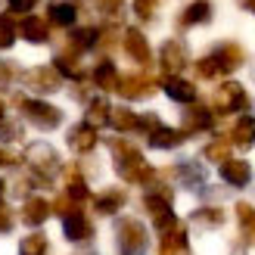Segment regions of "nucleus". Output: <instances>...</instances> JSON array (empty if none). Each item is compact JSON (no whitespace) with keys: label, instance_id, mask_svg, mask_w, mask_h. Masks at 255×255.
Masks as SVG:
<instances>
[{"label":"nucleus","instance_id":"nucleus-28","mask_svg":"<svg viewBox=\"0 0 255 255\" xmlns=\"http://www.w3.org/2000/svg\"><path fill=\"white\" fill-rule=\"evenodd\" d=\"M94 84L100 87V91H116L119 72H116V66H112L109 59H100V62H97V69H94Z\"/></svg>","mask_w":255,"mask_h":255},{"label":"nucleus","instance_id":"nucleus-29","mask_svg":"<svg viewBox=\"0 0 255 255\" xmlns=\"http://www.w3.org/2000/svg\"><path fill=\"white\" fill-rule=\"evenodd\" d=\"M109 103L103 97H97V100H91L87 103V112H84V125H91V128H103V125H109Z\"/></svg>","mask_w":255,"mask_h":255},{"label":"nucleus","instance_id":"nucleus-3","mask_svg":"<svg viewBox=\"0 0 255 255\" xmlns=\"http://www.w3.org/2000/svg\"><path fill=\"white\" fill-rule=\"evenodd\" d=\"M116 246H119V255H146V246H149L146 227L137 218H122L116 224Z\"/></svg>","mask_w":255,"mask_h":255},{"label":"nucleus","instance_id":"nucleus-17","mask_svg":"<svg viewBox=\"0 0 255 255\" xmlns=\"http://www.w3.org/2000/svg\"><path fill=\"white\" fill-rule=\"evenodd\" d=\"M50 202L41 199V196H28L25 199V206H22V221L28 224V227H41L47 218H50Z\"/></svg>","mask_w":255,"mask_h":255},{"label":"nucleus","instance_id":"nucleus-22","mask_svg":"<svg viewBox=\"0 0 255 255\" xmlns=\"http://www.w3.org/2000/svg\"><path fill=\"white\" fill-rule=\"evenodd\" d=\"M19 31H22V37L28 44H47L50 41V25L41 16H25L22 25H19Z\"/></svg>","mask_w":255,"mask_h":255},{"label":"nucleus","instance_id":"nucleus-14","mask_svg":"<svg viewBox=\"0 0 255 255\" xmlns=\"http://www.w3.org/2000/svg\"><path fill=\"white\" fill-rule=\"evenodd\" d=\"M78 19V6L72 0H53L47 6V25H59V28H69Z\"/></svg>","mask_w":255,"mask_h":255},{"label":"nucleus","instance_id":"nucleus-16","mask_svg":"<svg viewBox=\"0 0 255 255\" xmlns=\"http://www.w3.org/2000/svg\"><path fill=\"white\" fill-rule=\"evenodd\" d=\"M212 125H215L212 109H206V106H190L184 112V128H181V131L184 134H199V131H209Z\"/></svg>","mask_w":255,"mask_h":255},{"label":"nucleus","instance_id":"nucleus-38","mask_svg":"<svg viewBox=\"0 0 255 255\" xmlns=\"http://www.w3.org/2000/svg\"><path fill=\"white\" fill-rule=\"evenodd\" d=\"M156 0H134V12H137V19H143V22H152L156 19Z\"/></svg>","mask_w":255,"mask_h":255},{"label":"nucleus","instance_id":"nucleus-41","mask_svg":"<svg viewBox=\"0 0 255 255\" xmlns=\"http://www.w3.org/2000/svg\"><path fill=\"white\" fill-rule=\"evenodd\" d=\"M6 3H9V9H12V12H31L37 0H6Z\"/></svg>","mask_w":255,"mask_h":255},{"label":"nucleus","instance_id":"nucleus-45","mask_svg":"<svg viewBox=\"0 0 255 255\" xmlns=\"http://www.w3.org/2000/svg\"><path fill=\"white\" fill-rule=\"evenodd\" d=\"M3 196H6V184L0 181V206H3Z\"/></svg>","mask_w":255,"mask_h":255},{"label":"nucleus","instance_id":"nucleus-21","mask_svg":"<svg viewBox=\"0 0 255 255\" xmlns=\"http://www.w3.org/2000/svg\"><path fill=\"white\" fill-rule=\"evenodd\" d=\"M184 140H187V134L177 131V128H165V125H159L156 131H149V146H152V149H177Z\"/></svg>","mask_w":255,"mask_h":255},{"label":"nucleus","instance_id":"nucleus-4","mask_svg":"<svg viewBox=\"0 0 255 255\" xmlns=\"http://www.w3.org/2000/svg\"><path fill=\"white\" fill-rule=\"evenodd\" d=\"M16 106L22 109V116L28 119L37 131H56L62 125V109H56L53 103L44 100H28V97H16Z\"/></svg>","mask_w":255,"mask_h":255},{"label":"nucleus","instance_id":"nucleus-20","mask_svg":"<svg viewBox=\"0 0 255 255\" xmlns=\"http://www.w3.org/2000/svg\"><path fill=\"white\" fill-rule=\"evenodd\" d=\"M97 128H91V125H75L72 128V131H69V146L75 149V152H81V156H84V152H91L94 146H97Z\"/></svg>","mask_w":255,"mask_h":255},{"label":"nucleus","instance_id":"nucleus-1","mask_svg":"<svg viewBox=\"0 0 255 255\" xmlns=\"http://www.w3.org/2000/svg\"><path fill=\"white\" fill-rule=\"evenodd\" d=\"M109 152H112V159H116V171H119L122 181H128V184H152L156 181V171L149 168L143 152H140L131 140L112 137L109 140Z\"/></svg>","mask_w":255,"mask_h":255},{"label":"nucleus","instance_id":"nucleus-19","mask_svg":"<svg viewBox=\"0 0 255 255\" xmlns=\"http://www.w3.org/2000/svg\"><path fill=\"white\" fill-rule=\"evenodd\" d=\"M209 19H212V3L209 0H193L190 6H184L177 25H181V28H193V25H206Z\"/></svg>","mask_w":255,"mask_h":255},{"label":"nucleus","instance_id":"nucleus-8","mask_svg":"<svg viewBox=\"0 0 255 255\" xmlns=\"http://www.w3.org/2000/svg\"><path fill=\"white\" fill-rule=\"evenodd\" d=\"M159 66H162V72L168 75V78H174L177 72H184L187 69V47H184V41L168 37V41L162 44V50H159Z\"/></svg>","mask_w":255,"mask_h":255},{"label":"nucleus","instance_id":"nucleus-9","mask_svg":"<svg viewBox=\"0 0 255 255\" xmlns=\"http://www.w3.org/2000/svg\"><path fill=\"white\" fill-rule=\"evenodd\" d=\"M62 234H66L69 243L81 246V243H91L94 240V224L87 221V215L81 209H75V212H69L66 218H62Z\"/></svg>","mask_w":255,"mask_h":255},{"label":"nucleus","instance_id":"nucleus-18","mask_svg":"<svg viewBox=\"0 0 255 255\" xmlns=\"http://www.w3.org/2000/svg\"><path fill=\"white\" fill-rule=\"evenodd\" d=\"M125 202H128V193H125V190L109 187V190H103V193L94 196V209H97V215H116Z\"/></svg>","mask_w":255,"mask_h":255},{"label":"nucleus","instance_id":"nucleus-32","mask_svg":"<svg viewBox=\"0 0 255 255\" xmlns=\"http://www.w3.org/2000/svg\"><path fill=\"white\" fill-rule=\"evenodd\" d=\"M50 252V240L44 234H28L19 240V255H47Z\"/></svg>","mask_w":255,"mask_h":255},{"label":"nucleus","instance_id":"nucleus-2","mask_svg":"<svg viewBox=\"0 0 255 255\" xmlns=\"http://www.w3.org/2000/svg\"><path fill=\"white\" fill-rule=\"evenodd\" d=\"M25 165L31 168V174L37 177L41 184H50L53 177L59 174V168H62V162H59V152L50 146V143H44V140H37V143H28L25 146Z\"/></svg>","mask_w":255,"mask_h":255},{"label":"nucleus","instance_id":"nucleus-43","mask_svg":"<svg viewBox=\"0 0 255 255\" xmlns=\"http://www.w3.org/2000/svg\"><path fill=\"white\" fill-rule=\"evenodd\" d=\"M12 165H16V156L9 149H0V168H12Z\"/></svg>","mask_w":255,"mask_h":255},{"label":"nucleus","instance_id":"nucleus-48","mask_svg":"<svg viewBox=\"0 0 255 255\" xmlns=\"http://www.w3.org/2000/svg\"><path fill=\"white\" fill-rule=\"evenodd\" d=\"M156 3H162V0H156Z\"/></svg>","mask_w":255,"mask_h":255},{"label":"nucleus","instance_id":"nucleus-36","mask_svg":"<svg viewBox=\"0 0 255 255\" xmlns=\"http://www.w3.org/2000/svg\"><path fill=\"white\" fill-rule=\"evenodd\" d=\"M196 75H199V78L202 81H215V78H221V66H218V62H215V56L209 53V56H202V59H196Z\"/></svg>","mask_w":255,"mask_h":255},{"label":"nucleus","instance_id":"nucleus-15","mask_svg":"<svg viewBox=\"0 0 255 255\" xmlns=\"http://www.w3.org/2000/svg\"><path fill=\"white\" fill-rule=\"evenodd\" d=\"M187 227L174 224L171 231H165L159 240V255H187Z\"/></svg>","mask_w":255,"mask_h":255},{"label":"nucleus","instance_id":"nucleus-13","mask_svg":"<svg viewBox=\"0 0 255 255\" xmlns=\"http://www.w3.org/2000/svg\"><path fill=\"white\" fill-rule=\"evenodd\" d=\"M221 181L231 187H246L252 181V165L246 159H227L221 162Z\"/></svg>","mask_w":255,"mask_h":255},{"label":"nucleus","instance_id":"nucleus-47","mask_svg":"<svg viewBox=\"0 0 255 255\" xmlns=\"http://www.w3.org/2000/svg\"><path fill=\"white\" fill-rule=\"evenodd\" d=\"M231 255H246V252H243V246H237V249H234Z\"/></svg>","mask_w":255,"mask_h":255},{"label":"nucleus","instance_id":"nucleus-7","mask_svg":"<svg viewBox=\"0 0 255 255\" xmlns=\"http://www.w3.org/2000/svg\"><path fill=\"white\" fill-rule=\"evenodd\" d=\"M22 81L34 94H56L59 87H62V75L53 66H34V69H28V72L22 75Z\"/></svg>","mask_w":255,"mask_h":255},{"label":"nucleus","instance_id":"nucleus-6","mask_svg":"<svg viewBox=\"0 0 255 255\" xmlns=\"http://www.w3.org/2000/svg\"><path fill=\"white\" fill-rule=\"evenodd\" d=\"M212 106H215V112H221V116L243 112V109H249V94H246L243 84L224 81V84H218V91L212 94Z\"/></svg>","mask_w":255,"mask_h":255},{"label":"nucleus","instance_id":"nucleus-27","mask_svg":"<svg viewBox=\"0 0 255 255\" xmlns=\"http://www.w3.org/2000/svg\"><path fill=\"white\" fill-rule=\"evenodd\" d=\"M66 196L78 206V202H84V199H91V190H87V181L81 177V171L78 168H69V174H66Z\"/></svg>","mask_w":255,"mask_h":255},{"label":"nucleus","instance_id":"nucleus-46","mask_svg":"<svg viewBox=\"0 0 255 255\" xmlns=\"http://www.w3.org/2000/svg\"><path fill=\"white\" fill-rule=\"evenodd\" d=\"M3 116H6V106H3V100H0V122H3Z\"/></svg>","mask_w":255,"mask_h":255},{"label":"nucleus","instance_id":"nucleus-33","mask_svg":"<svg viewBox=\"0 0 255 255\" xmlns=\"http://www.w3.org/2000/svg\"><path fill=\"white\" fill-rule=\"evenodd\" d=\"M202 156H206L209 162H227L231 159V140H224V137H218V140H212V143L202 149Z\"/></svg>","mask_w":255,"mask_h":255},{"label":"nucleus","instance_id":"nucleus-5","mask_svg":"<svg viewBox=\"0 0 255 255\" xmlns=\"http://www.w3.org/2000/svg\"><path fill=\"white\" fill-rule=\"evenodd\" d=\"M143 209H146V215L152 218V224H156L159 234L171 231V227L177 224L174 209H171V193H168L165 187H152V190H149V193L143 196Z\"/></svg>","mask_w":255,"mask_h":255},{"label":"nucleus","instance_id":"nucleus-12","mask_svg":"<svg viewBox=\"0 0 255 255\" xmlns=\"http://www.w3.org/2000/svg\"><path fill=\"white\" fill-rule=\"evenodd\" d=\"M212 56H215V62L221 66V72L227 75V72H237V69L246 62V50L240 47V44H234V41H224L221 47L212 50Z\"/></svg>","mask_w":255,"mask_h":255},{"label":"nucleus","instance_id":"nucleus-34","mask_svg":"<svg viewBox=\"0 0 255 255\" xmlns=\"http://www.w3.org/2000/svg\"><path fill=\"white\" fill-rule=\"evenodd\" d=\"M177 177H181L187 187H193V190H199V187H202V181H206L202 168H196L193 162H181V165H177Z\"/></svg>","mask_w":255,"mask_h":255},{"label":"nucleus","instance_id":"nucleus-23","mask_svg":"<svg viewBox=\"0 0 255 255\" xmlns=\"http://www.w3.org/2000/svg\"><path fill=\"white\" fill-rule=\"evenodd\" d=\"M165 94H168L174 103H193V100H196V84L174 75V78L165 81Z\"/></svg>","mask_w":255,"mask_h":255},{"label":"nucleus","instance_id":"nucleus-39","mask_svg":"<svg viewBox=\"0 0 255 255\" xmlns=\"http://www.w3.org/2000/svg\"><path fill=\"white\" fill-rule=\"evenodd\" d=\"M94 3H97L100 12H106V16H119V9H122L125 0H94Z\"/></svg>","mask_w":255,"mask_h":255},{"label":"nucleus","instance_id":"nucleus-26","mask_svg":"<svg viewBox=\"0 0 255 255\" xmlns=\"http://www.w3.org/2000/svg\"><path fill=\"white\" fill-rule=\"evenodd\" d=\"M252 143H255V119L252 116H243V119L234 125V131H231V146L249 149Z\"/></svg>","mask_w":255,"mask_h":255},{"label":"nucleus","instance_id":"nucleus-24","mask_svg":"<svg viewBox=\"0 0 255 255\" xmlns=\"http://www.w3.org/2000/svg\"><path fill=\"white\" fill-rule=\"evenodd\" d=\"M190 221H193L199 231H215V227L224 224V209H218V206H202V209H196L193 215H190Z\"/></svg>","mask_w":255,"mask_h":255},{"label":"nucleus","instance_id":"nucleus-25","mask_svg":"<svg viewBox=\"0 0 255 255\" xmlns=\"http://www.w3.org/2000/svg\"><path fill=\"white\" fill-rule=\"evenodd\" d=\"M91 47H97V28H75L69 34V41H66V47H62V50L81 56L84 50H91Z\"/></svg>","mask_w":255,"mask_h":255},{"label":"nucleus","instance_id":"nucleus-31","mask_svg":"<svg viewBox=\"0 0 255 255\" xmlns=\"http://www.w3.org/2000/svg\"><path fill=\"white\" fill-rule=\"evenodd\" d=\"M237 221H240V231H243V240L255 243V209L249 202H237Z\"/></svg>","mask_w":255,"mask_h":255},{"label":"nucleus","instance_id":"nucleus-40","mask_svg":"<svg viewBox=\"0 0 255 255\" xmlns=\"http://www.w3.org/2000/svg\"><path fill=\"white\" fill-rule=\"evenodd\" d=\"M12 224H16V218H12V212L0 206V234H9V231H12Z\"/></svg>","mask_w":255,"mask_h":255},{"label":"nucleus","instance_id":"nucleus-11","mask_svg":"<svg viewBox=\"0 0 255 255\" xmlns=\"http://www.w3.org/2000/svg\"><path fill=\"white\" fill-rule=\"evenodd\" d=\"M125 53L131 56L137 66H149V59H152V50H149V41H146V34L143 31H137V28H128L125 31Z\"/></svg>","mask_w":255,"mask_h":255},{"label":"nucleus","instance_id":"nucleus-44","mask_svg":"<svg viewBox=\"0 0 255 255\" xmlns=\"http://www.w3.org/2000/svg\"><path fill=\"white\" fill-rule=\"evenodd\" d=\"M240 6L249 9V12H255V0H240Z\"/></svg>","mask_w":255,"mask_h":255},{"label":"nucleus","instance_id":"nucleus-37","mask_svg":"<svg viewBox=\"0 0 255 255\" xmlns=\"http://www.w3.org/2000/svg\"><path fill=\"white\" fill-rule=\"evenodd\" d=\"M16 140H22V125L3 116V122H0V143H16Z\"/></svg>","mask_w":255,"mask_h":255},{"label":"nucleus","instance_id":"nucleus-35","mask_svg":"<svg viewBox=\"0 0 255 255\" xmlns=\"http://www.w3.org/2000/svg\"><path fill=\"white\" fill-rule=\"evenodd\" d=\"M16 34H19V25L12 22L9 12H3V16H0V50H9L16 44Z\"/></svg>","mask_w":255,"mask_h":255},{"label":"nucleus","instance_id":"nucleus-10","mask_svg":"<svg viewBox=\"0 0 255 255\" xmlns=\"http://www.w3.org/2000/svg\"><path fill=\"white\" fill-rule=\"evenodd\" d=\"M116 91L125 100H146V97L156 94V81H152L149 75H119Z\"/></svg>","mask_w":255,"mask_h":255},{"label":"nucleus","instance_id":"nucleus-42","mask_svg":"<svg viewBox=\"0 0 255 255\" xmlns=\"http://www.w3.org/2000/svg\"><path fill=\"white\" fill-rule=\"evenodd\" d=\"M9 81H12V66L0 59V91H3V87H9Z\"/></svg>","mask_w":255,"mask_h":255},{"label":"nucleus","instance_id":"nucleus-30","mask_svg":"<svg viewBox=\"0 0 255 255\" xmlns=\"http://www.w3.org/2000/svg\"><path fill=\"white\" fill-rule=\"evenodd\" d=\"M137 119H140V116H134V112L125 109V106L109 109V125L116 128L119 134H131V131H137Z\"/></svg>","mask_w":255,"mask_h":255}]
</instances>
